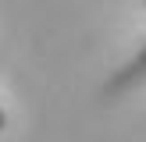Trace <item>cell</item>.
<instances>
[{
	"instance_id": "1",
	"label": "cell",
	"mask_w": 146,
	"mask_h": 142,
	"mask_svg": "<svg viewBox=\"0 0 146 142\" xmlns=\"http://www.w3.org/2000/svg\"><path fill=\"white\" fill-rule=\"evenodd\" d=\"M135 78H146V53L139 57V60H132V64H128V68H125V75H121V78H114V82L107 85V92H114V89H125V85H132Z\"/></svg>"
},
{
	"instance_id": "2",
	"label": "cell",
	"mask_w": 146,
	"mask_h": 142,
	"mask_svg": "<svg viewBox=\"0 0 146 142\" xmlns=\"http://www.w3.org/2000/svg\"><path fill=\"white\" fill-rule=\"evenodd\" d=\"M4 128H7V114L0 110V131H4Z\"/></svg>"
},
{
	"instance_id": "3",
	"label": "cell",
	"mask_w": 146,
	"mask_h": 142,
	"mask_svg": "<svg viewBox=\"0 0 146 142\" xmlns=\"http://www.w3.org/2000/svg\"><path fill=\"white\" fill-rule=\"evenodd\" d=\"M143 7H146V0H143Z\"/></svg>"
}]
</instances>
